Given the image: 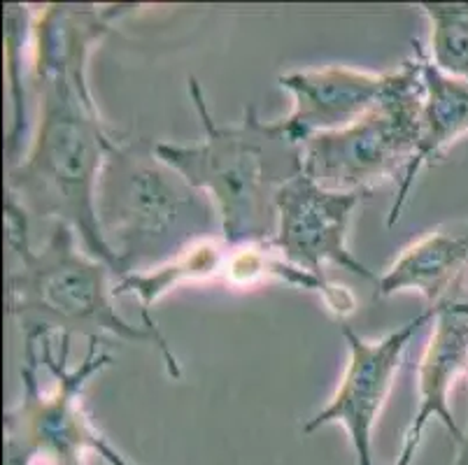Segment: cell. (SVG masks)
Wrapping results in <instances>:
<instances>
[{
	"label": "cell",
	"mask_w": 468,
	"mask_h": 465,
	"mask_svg": "<svg viewBox=\"0 0 468 465\" xmlns=\"http://www.w3.org/2000/svg\"><path fill=\"white\" fill-rule=\"evenodd\" d=\"M5 19V77H7V98L12 105L10 128L5 135L7 161L12 165L19 164V152L24 138L28 135V98L27 84H24V58H27V45L33 37L31 7L28 5H5L3 7Z\"/></svg>",
	"instance_id": "cell-14"
},
{
	"label": "cell",
	"mask_w": 468,
	"mask_h": 465,
	"mask_svg": "<svg viewBox=\"0 0 468 465\" xmlns=\"http://www.w3.org/2000/svg\"><path fill=\"white\" fill-rule=\"evenodd\" d=\"M31 217L12 198H5L7 245L19 266L7 272V312L19 322L24 335H84L101 340L112 335L129 343L150 344L161 352L170 377L182 368L161 331L133 326L114 307L112 270L87 251H78V233L66 224H54L52 236L40 249L28 238Z\"/></svg>",
	"instance_id": "cell-3"
},
{
	"label": "cell",
	"mask_w": 468,
	"mask_h": 465,
	"mask_svg": "<svg viewBox=\"0 0 468 465\" xmlns=\"http://www.w3.org/2000/svg\"><path fill=\"white\" fill-rule=\"evenodd\" d=\"M422 72L417 57L391 70V84L352 126L319 133L301 144L303 173L319 186L334 191L373 189L389 179L401 182L420 143Z\"/></svg>",
	"instance_id": "cell-6"
},
{
	"label": "cell",
	"mask_w": 468,
	"mask_h": 465,
	"mask_svg": "<svg viewBox=\"0 0 468 465\" xmlns=\"http://www.w3.org/2000/svg\"><path fill=\"white\" fill-rule=\"evenodd\" d=\"M147 138L119 140L96 185V219L117 259V280L173 261L219 228L215 205L203 191L156 156Z\"/></svg>",
	"instance_id": "cell-4"
},
{
	"label": "cell",
	"mask_w": 468,
	"mask_h": 465,
	"mask_svg": "<svg viewBox=\"0 0 468 465\" xmlns=\"http://www.w3.org/2000/svg\"><path fill=\"white\" fill-rule=\"evenodd\" d=\"M186 84L201 119L203 140L156 143V156L212 200L224 247L268 245L278 228L280 189L303 173L301 144L292 140L280 119L263 122L254 105L245 108L240 123L221 126L212 117L198 79L189 77Z\"/></svg>",
	"instance_id": "cell-2"
},
{
	"label": "cell",
	"mask_w": 468,
	"mask_h": 465,
	"mask_svg": "<svg viewBox=\"0 0 468 465\" xmlns=\"http://www.w3.org/2000/svg\"><path fill=\"white\" fill-rule=\"evenodd\" d=\"M420 445H422V435L410 433V430H408L406 440H403V447H401V454L397 456V460H394L391 465H412V460H415Z\"/></svg>",
	"instance_id": "cell-16"
},
{
	"label": "cell",
	"mask_w": 468,
	"mask_h": 465,
	"mask_svg": "<svg viewBox=\"0 0 468 465\" xmlns=\"http://www.w3.org/2000/svg\"><path fill=\"white\" fill-rule=\"evenodd\" d=\"M457 460L454 465H468V433H463V442L457 447Z\"/></svg>",
	"instance_id": "cell-17"
},
{
	"label": "cell",
	"mask_w": 468,
	"mask_h": 465,
	"mask_svg": "<svg viewBox=\"0 0 468 465\" xmlns=\"http://www.w3.org/2000/svg\"><path fill=\"white\" fill-rule=\"evenodd\" d=\"M368 196L371 194L364 191L324 189L301 173L280 189L275 200L278 228L268 245L284 261L319 280H326L324 266L334 263L378 284L380 277L368 270L347 247L352 215Z\"/></svg>",
	"instance_id": "cell-8"
},
{
	"label": "cell",
	"mask_w": 468,
	"mask_h": 465,
	"mask_svg": "<svg viewBox=\"0 0 468 465\" xmlns=\"http://www.w3.org/2000/svg\"><path fill=\"white\" fill-rule=\"evenodd\" d=\"M431 310H424L420 317L403 323L397 331L387 333L380 340L361 338L350 326L340 328L347 344V365L335 394L331 396L326 407L305 421L303 433L310 435L331 424L343 426L355 449L356 465H376L373 463L376 421L380 419L387 396L401 370L408 344L424 323L431 322Z\"/></svg>",
	"instance_id": "cell-7"
},
{
	"label": "cell",
	"mask_w": 468,
	"mask_h": 465,
	"mask_svg": "<svg viewBox=\"0 0 468 465\" xmlns=\"http://www.w3.org/2000/svg\"><path fill=\"white\" fill-rule=\"evenodd\" d=\"M429 21V57L442 72L468 82V3H420Z\"/></svg>",
	"instance_id": "cell-15"
},
{
	"label": "cell",
	"mask_w": 468,
	"mask_h": 465,
	"mask_svg": "<svg viewBox=\"0 0 468 465\" xmlns=\"http://www.w3.org/2000/svg\"><path fill=\"white\" fill-rule=\"evenodd\" d=\"M463 289L466 284L431 310V335L417 370L420 407L408 428L424 435L429 421L438 419L448 428L454 447L463 442V430L450 409V394L457 379L468 375V296Z\"/></svg>",
	"instance_id": "cell-10"
},
{
	"label": "cell",
	"mask_w": 468,
	"mask_h": 465,
	"mask_svg": "<svg viewBox=\"0 0 468 465\" xmlns=\"http://www.w3.org/2000/svg\"><path fill=\"white\" fill-rule=\"evenodd\" d=\"M227 256L229 254H224V249L217 242H196L189 249L182 251L177 259L164 263V266L147 268V270L131 272V275L114 280V296L138 298L143 326L150 328V331H159L154 317H152V305L159 298H164L170 289L180 287L185 281L210 280V277L224 275Z\"/></svg>",
	"instance_id": "cell-13"
},
{
	"label": "cell",
	"mask_w": 468,
	"mask_h": 465,
	"mask_svg": "<svg viewBox=\"0 0 468 465\" xmlns=\"http://www.w3.org/2000/svg\"><path fill=\"white\" fill-rule=\"evenodd\" d=\"M24 335L21 400L5 412V465H87L101 456L108 465H133L119 454L84 407V389L93 375L112 365L110 354L89 340L78 368L68 365L70 338Z\"/></svg>",
	"instance_id": "cell-5"
},
{
	"label": "cell",
	"mask_w": 468,
	"mask_h": 465,
	"mask_svg": "<svg viewBox=\"0 0 468 465\" xmlns=\"http://www.w3.org/2000/svg\"><path fill=\"white\" fill-rule=\"evenodd\" d=\"M292 93V112L280 119L292 140L303 144L319 133L352 126L380 102L391 84L389 72H368L347 66H324L278 77Z\"/></svg>",
	"instance_id": "cell-9"
},
{
	"label": "cell",
	"mask_w": 468,
	"mask_h": 465,
	"mask_svg": "<svg viewBox=\"0 0 468 465\" xmlns=\"http://www.w3.org/2000/svg\"><path fill=\"white\" fill-rule=\"evenodd\" d=\"M138 5L42 7L33 21L31 82L37 96V126L31 144L7 170V198L33 219L70 226L84 251L110 266L117 259L96 219V185L119 143L105 126L89 89V57L114 21Z\"/></svg>",
	"instance_id": "cell-1"
},
{
	"label": "cell",
	"mask_w": 468,
	"mask_h": 465,
	"mask_svg": "<svg viewBox=\"0 0 468 465\" xmlns=\"http://www.w3.org/2000/svg\"><path fill=\"white\" fill-rule=\"evenodd\" d=\"M466 275L468 228H438L401 251L378 280V296L415 291L427 301V310H433L466 284Z\"/></svg>",
	"instance_id": "cell-12"
},
{
	"label": "cell",
	"mask_w": 468,
	"mask_h": 465,
	"mask_svg": "<svg viewBox=\"0 0 468 465\" xmlns=\"http://www.w3.org/2000/svg\"><path fill=\"white\" fill-rule=\"evenodd\" d=\"M415 57L420 61L422 72V117H420V143H417L415 156L399 182L397 198L387 215V226H394L410 198V189L415 185L417 173L424 165L442 159L452 144L468 135V82L442 72L431 57L427 54L420 40H412Z\"/></svg>",
	"instance_id": "cell-11"
}]
</instances>
